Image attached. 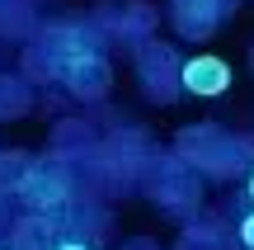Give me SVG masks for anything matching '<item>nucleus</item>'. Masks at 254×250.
Instances as JSON below:
<instances>
[{"mask_svg":"<svg viewBox=\"0 0 254 250\" xmlns=\"http://www.w3.org/2000/svg\"><path fill=\"white\" fill-rule=\"evenodd\" d=\"M38 47H43L47 66H52V81H62L75 99H104L113 71H109L104 47L94 43V33L71 28V24H52L38 33Z\"/></svg>","mask_w":254,"mask_h":250,"instance_id":"obj_1","label":"nucleus"},{"mask_svg":"<svg viewBox=\"0 0 254 250\" xmlns=\"http://www.w3.org/2000/svg\"><path fill=\"white\" fill-rule=\"evenodd\" d=\"M174 156L189 170H198V175H240V170L254 166V142L202 123V128H184L179 132Z\"/></svg>","mask_w":254,"mask_h":250,"instance_id":"obj_2","label":"nucleus"},{"mask_svg":"<svg viewBox=\"0 0 254 250\" xmlns=\"http://www.w3.org/2000/svg\"><path fill=\"white\" fill-rule=\"evenodd\" d=\"M146 194L165 208V213L184 217L198 208V170H189L179 156H160L146 161Z\"/></svg>","mask_w":254,"mask_h":250,"instance_id":"obj_3","label":"nucleus"},{"mask_svg":"<svg viewBox=\"0 0 254 250\" xmlns=\"http://www.w3.org/2000/svg\"><path fill=\"white\" fill-rule=\"evenodd\" d=\"M14 189L28 203V213H57L71 198V175H66L62 161H33V166H24Z\"/></svg>","mask_w":254,"mask_h":250,"instance_id":"obj_4","label":"nucleus"},{"mask_svg":"<svg viewBox=\"0 0 254 250\" xmlns=\"http://www.w3.org/2000/svg\"><path fill=\"white\" fill-rule=\"evenodd\" d=\"M136 71H141V85L151 90L155 104L179 99V57L165 43H141L136 47Z\"/></svg>","mask_w":254,"mask_h":250,"instance_id":"obj_5","label":"nucleus"},{"mask_svg":"<svg viewBox=\"0 0 254 250\" xmlns=\"http://www.w3.org/2000/svg\"><path fill=\"white\" fill-rule=\"evenodd\" d=\"M179 90L198 94V99H217L231 90V66L221 57H189L179 62Z\"/></svg>","mask_w":254,"mask_h":250,"instance_id":"obj_6","label":"nucleus"},{"mask_svg":"<svg viewBox=\"0 0 254 250\" xmlns=\"http://www.w3.org/2000/svg\"><path fill=\"white\" fill-rule=\"evenodd\" d=\"M226 9H231V0H174V19H179L184 38H207Z\"/></svg>","mask_w":254,"mask_h":250,"instance_id":"obj_7","label":"nucleus"},{"mask_svg":"<svg viewBox=\"0 0 254 250\" xmlns=\"http://www.w3.org/2000/svg\"><path fill=\"white\" fill-rule=\"evenodd\" d=\"M52 222H47V213H28L24 222L14 227V241L9 250H52Z\"/></svg>","mask_w":254,"mask_h":250,"instance_id":"obj_8","label":"nucleus"},{"mask_svg":"<svg viewBox=\"0 0 254 250\" xmlns=\"http://www.w3.org/2000/svg\"><path fill=\"white\" fill-rule=\"evenodd\" d=\"M57 151L85 156V151H94V132L85 128V123H57Z\"/></svg>","mask_w":254,"mask_h":250,"instance_id":"obj_9","label":"nucleus"},{"mask_svg":"<svg viewBox=\"0 0 254 250\" xmlns=\"http://www.w3.org/2000/svg\"><path fill=\"white\" fill-rule=\"evenodd\" d=\"M28 109V90L24 81H14V76H0V118H14V113Z\"/></svg>","mask_w":254,"mask_h":250,"instance_id":"obj_10","label":"nucleus"},{"mask_svg":"<svg viewBox=\"0 0 254 250\" xmlns=\"http://www.w3.org/2000/svg\"><path fill=\"white\" fill-rule=\"evenodd\" d=\"M184 250H226L217 236V227H189V236H184Z\"/></svg>","mask_w":254,"mask_h":250,"instance_id":"obj_11","label":"nucleus"},{"mask_svg":"<svg viewBox=\"0 0 254 250\" xmlns=\"http://www.w3.org/2000/svg\"><path fill=\"white\" fill-rule=\"evenodd\" d=\"M240 241H245V250H254V213L240 222Z\"/></svg>","mask_w":254,"mask_h":250,"instance_id":"obj_12","label":"nucleus"},{"mask_svg":"<svg viewBox=\"0 0 254 250\" xmlns=\"http://www.w3.org/2000/svg\"><path fill=\"white\" fill-rule=\"evenodd\" d=\"M52 250H94V246H90V241H75V236H71V241H57Z\"/></svg>","mask_w":254,"mask_h":250,"instance_id":"obj_13","label":"nucleus"},{"mask_svg":"<svg viewBox=\"0 0 254 250\" xmlns=\"http://www.w3.org/2000/svg\"><path fill=\"white\" fill-rule=\"evenodd\" d=\"M250 203H254V166H250Z\"/></svg>","mask_w":254,"mask_h":250,"instance_id":"obj_14","label":"nucleus"},{"mask_svg":"<svg viewBox=\"0 0 254 250\" xmlns=\"http://www.w3.org/2000/svg\"><path fill=\"white\" fill-rule=\"evenodd\" d=\"M250 57H254V52H250Z\"/></svg>","mask_w":254,"mask_h":250,"instance_id":"obj_15","label":"nucleus"}]
</instances>
